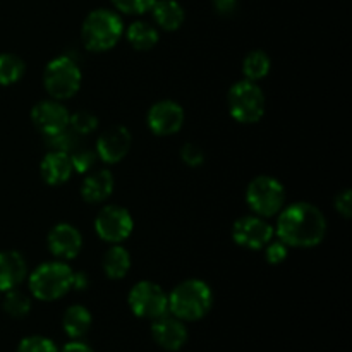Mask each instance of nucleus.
I'll list each match as a JSON object with an SVG mask.
<instances>
[{"label": "nucleus", "instance_id": "obj_21", "mask_svg": "<svg viewBox=\"0 0 352 352\" xmlns=\"http://www.w3.org/2000/svg\"><path fill=\"white\" fill-rule=\"evenodd\" d=\"M131 268L129 251L120 244H112L103 254V272L112 280H119L127 275Z\"/></svg>", "mask_w": 352, "mask_h": 352}, {"label": "nucleus", "instance_id": "obj_5", "mask_svg": "<svg viewBox=\"0 0 352 352\" xmlns=\"http://www.w3.org/2000/svg\"><path fill=\"white\" fill-rule=\"evenodd\" d=\"M81 69L67 55L55 57L45 67L43 85L54 100H67L81 88Z\"/></svg>", "mask_w": 352, "mask_h": 352}, {"label": "nucleus", "instance_id": "obj_13", "mask_svg": "<svg viewBox=\"0 0 352 352\" xmlns=\"http://www.w3.org/2000/svg\"><path fill=\"white\" fill-rule=\"evenodd\" d=\"M133 138L127 127L113 126L96 140V157L105 164H119L131 150Z\"/></svg>", "mask_w": 352, "mask_h": 352}, {"label": "nucleus", "instance_id": "obj_24", "mask_svg": "<svg viewBox=\"0 0 352 352\" xmlns=\"http://www.w3.org/2000/svg\"><path fill=\"white\" fill-rule=\"evenodd\" d=\"M26 71V64L16 54H0V86L16 85Z\"/></svg>", "mask_w": 352, "mask_h": 352}, {"label": "nucleus", "instance_id": "obj_29", "mask_svg": "<svg viewBox=\"0 0 352 352\" xmlns=\"http://www.w3.org/2000/svg\"><path fill=\"white\" fill-rule=\"evenodd\" d=\"M69 155H71V160H72V165H74V170L81 172V174H85V172H88L89 168L93 167V164H95V160L98 157H96V151H91V150H76V151H69Z\"/></svg>", "mask_w": 352, "mask_h": 352}, {"label": "nucleus", "instance_id": "obj_14", "mask_svg": "<svg viewBox=\"0 0 352 352\" xmlns=\"http://www.w3.org/2000/svg\"><path fill=\"white\" fill-rule=\"evenodd\" d=\"M82 248V236L71 223H57L48 234V250L60 261L72 260Z\"/></svg>", "mask_w": 352, "mask_h": 352}, {"label": "nucleus", "instance_id": "obj_33", "mask_svg": "<svg viewBox=\"0 0 352 352\" xmlns=\"http://www.w3.org/2000/svg\"><path fill=\"white\" fill-rule=\"evenodd\" d=\"M213 7L220 16H230L236 10L237 0H213Z\"/></svg>", "mask_w": 352, "mask_h": 352}, {"label": "nucleus", "instance_id": "obj_9", "mask_svg": "<svg viewBox=\"0 0 352 352\" xmlns=\"http://www.w3.org/2000/svg\"><path fill=\"white\" fill-rule=\"evenodd\" d=\"M134 222L124 206L107 205L95 219V230L102 241L109 244H120L131 236Z\"/></svg>", "mask_w": 352, "mask_h": 352}, {"label": "nucleus", "instance_id": "obj_15", "mask_svg": "<svg viewBox=\"0 0 352 352\" xmlns=\"http://www.w3.org/2000/svg\"><path fill=\"white\" fill-rule=\"evenodd\" d=\"M151 336L155 342L165 351H179L188 342V330L184 322L168 315L153 320Z\"/></svg>", "mask_w": 352, "mask_h": 352}, {"label": "nucleus", "instance_id": "obj_32", "mask_svg": "<svg viewBox=\"0 0 352 352\" xmlns=\"http://www.w3.org/2000/svg\"><path fill=\"white\" fill-rule=\"evenodd\" d=\"M336 210L344 217V219H349L352 213V196L349 189H344L342 192H339L336 198Z\"/></svg>", "mask_w": 352, "mask_h": 352}, {"label": "nucleus", "instance_id": "obj_1", "mask_svg": "<svg viewBox=\"0 0 352 352\" xmlns=\"http://www.w3.org/2000/svg\"><path fill=\"white\" fill-rule=\"evenodd\" d=\"M275 230L289 248H315L325 237L327 220L315 205L299 201L280 210Z\"/></svg>", "mask_w": 352, "mask_h": 352}, {"label": "nucleus", "instance_id": "obj_10", "mask_svg": "<svg viewBox=\"0 0 352 352\" xmlns=\"http://www.w3.org/2000/svg\"><path fill=\"white\" fill-rule=\"evenodd\" d=\"M275 229L260 215L241 217L232 226V239L237 246L246 250H263L274 239Z\"/></svg>", "mask_w": 352, "mask_h": 352}, {"label": "nucleus", "instance_id": "obj_17", "mask_svg": "<svg viewBox=\"0 0 352 352\" xmlns=\"http://www.w3.org/2000/svg\"><path fill=\"white\" fill-rule=\"evenodd\" d=\"M28 265L21 253L14 250L0 251V292L16 289L26 278Z\"/></svg>", "mask_w": 352, "mask_h": 352}, {"label": "nucleus", "instance_id": "obj_3", "mask_svg": "<svg viewBox=\"0 0 352 352\" xmlns=\"http://www.w3.org/2000/svg\"><path fill=\"white\" fill-rule=\"evenodd\" d=\"M124 24L119 14L110 9H96L86 16L81 26L82 45L89 52H107L119 43Z\"/></svg>", "mask_w": 352, "mask_h": 352}, {"label": "nucleus", "instance_id": "obj_4", "mask_svg": "<svg viewBox=\"0 0 352 352\" xmlns=\"http://www.w3.org/2000/svg\"><path fill=\"white\" fill-rule=\"evenodd\" d=\"M72 275L64 261H47L30 275V291L40 301H57L72 289Z\"/></svg>", "mask_w": 352, "mask_h": 352}, {"label": "nucleus", "instance_id": "obj_2", "mask_svg": "<svg viewBox=\"0 0 352 352\" xmlns=\"http://www.w3.org/2000/svg\"><path fill=\"white\" fill-rule=\"evenodd\" d=\"M213 305L212 289L206 282L189 278L168 294V311L182 322H198L208 315Z\"/></svg>", "mask_w": 352, "mask_h": 352}, {"label": "nucleus", "instance_id": "obj_35", "mask_svg": "<svg viewBox=\"0 0 352 352\" xmlns=\"http://www.w3.org/2000/svg\"><path fill=\"white\" fill-rule=\"evenodd\" d=\"M60 352H95V351H93L89 346H86L85 342L74 340V342H69Z\"/></svg>", "mask_w": 352, "mask_h": 352}, {"label": "nucleus", "instance_id": "obj_26", "mask_svg": "<svg viewBox=\"0 0 352 352\" xmlns=\"http://www.w3.org/2000/svg\"><path fill=\"white\" fill-rule=\"evenodd\" d=\"M98 127V119L88 110H79L69 116V131L79 134V136H88L95 133Z\"/></svg>", "mask_w": 352, "mask_h": 352}, {"label": "nucleus", "instance_id": "obj_31", "mask_svg": "<svg viewBox=\"0 0 352 352\" xmlns=\"http://www.w3.org/2000/svg\"><path fill=\"white\" fill-rule=\"evenodd\" d=\"M181 158L186 165L189 167H199L205 162V153L201 151V148H198L196 144H184L181 150Z\"/></svg>", "mask_w": 352, "mask_h": 352}, {"label": "nucleus", "instance_id": "obj_6", "mask_svg": "<svg viewBox=\"0 0 352 352\" xmlns=\"http://www.w3.org/2000/svg\"><path fill=\"white\" fill-rule=\"evenodd\" d=\"M248 206L263 219L280 213L285 203V189L280 181L270 175H258L248 184L246 189Z\"/></svg>", "mask_w": 352, "mask_h": 352}, {"label": "nucleus", "instance_id": "obj_8", "mask_svg": "<svg viewBox=\"0 0 352 352\" xmlns=\"http://www.w3.org/2000/svg\"><path fill=\"white\" fill-rule=\"evenodd\" d=\"M129 308L138 318L157 320L168 313V296L158 284L138 282L129 292Z\"/></svg>", "mask_w": 352, "mask_h": 352}, {"label": "nucleus", "instance_id": "obj_12", "mask_svg": "<svg viewBox=\"0 0 352 352\" xmlns=\"http://www.w3.org/2000/svg\"><path fill=\"white\" fill-rule=\"evenodd\" d=\"M146 122L151 133L157 136H170L181 131L184 124V110L177 102L162 100L148 110Z\"/></svg>", "mask_w": 352, "mask_h": 352}, {"label": "nucleus", "instance_id": "obj_20", "mask_svg": "<svg viewBox=\"0 0 352 352\" xmlns=\"http://www.w3.org/2000/svg\"><path fill=\"white\" fill-rule=\"evenodd\" d=\"M91 313L88 311V308L81 305H74L67 308V311L64 313V320H62L65 333L74 340L85 337L89 332V329H91Z\"/></svg>", "mask_w": 352, "mask_h": 352}, {"label": "nucleus", "instance_id": "obj_11", "mask_svg": "<svg viewBox=\"0 0 352 352\" xmlns=\"http://www.w3.org/2000/svg\"><path fill=\"white\" fill-rule=\"evenodd\" d=\"M69 116L71 113L58 100H43V102L36 103L31 110V120L45 138L67 131Z\"/></svg>", "mask_w": 352, "mask_h": 352}, {"label": "nucleus", "instance_id": "obj_18", "mask_svg": "<svg viewBox=\"0 0 352 352\" xmlns=\"http://www.w3.org/2000/svg\"><path fill=\"white\" fill-rule=\"evenodd\" d=\"M113 177L110 170H98L89 174L81 184V196L88 203H102L112 195Z\"/></svg>", "mask_w": 352, "mask_h": 352}, {"label": "nucleus", "instance_id": "obj_30", "mask_svg": "<svg viewBox=\"0 0 352 352\" xmlns=\"http://www.w3.org/2000/svg\"><path fill=\"white\" fill-rule=\"evenodd\" d=\"M263 250H265V256H267L268 263L278 265V263H282L285 258H287L289 246L278 239V241H270V243H268Z\"/></svg>", "mask_w": 352, "mask_h": 352}, {"label": "nucleus", "instance_id": "obj_27", "mask_svg": "<svg viewBox=\"0 0 352 352\" xmlns=\"http://www.w3.org/2000/svg\"><path fill=\"white\" fill-rule=\"evenodd\" d=\"M17 352H58V349L54 340L41 336H31L21 340Z\"/></svg>", "mask_w": 352, "mask_h": 352}, {"label": "nucleus", "instance_id": "obj_25", "mask_svg": "<svg viewBox=\"0 0 352 352\" xmlns=\"http://www.w3.org/2000/svg\"><path fill=\"white\" fill-rule=\"evenodd\" d=\"M2 306L3 311L12 316V318H24L31 311V298L17 287L10 289V291L6 292Z\"/></svg>", "mask_w": 352, "mask_h": 352}, {"label": "nucleus", "instance_id": "obj_19", "mask_svg": "<svg viewBox=\"0 0 352 352\" xmlns=\"http://www.w3.org/2000/svg\"><path fill=\"white\" fill-rule=\"evenodd\" d=\"M153 19L164 31H175L184 23V9L177 0H157L151 7Z\"/></svg>", "mask_w": 352, "mask_h": 352}, {"label": "nucleus", "instance_id": "obj_22", "mask_svg": "<svg viewBox=\"0 0 352 352\" xmlns=\"http://www.w3.org/2000/svg\"><path fill=\"white\" fill-rule=\"evenodd\" d=\"M126 38L131 43V47L136 50H150L158 43V30L150 23L144 21H134L126 30Z\"/></svg>", "mask_w": 352, "mask_h": 352}, {"label": "nucleus", "instance_id": "obj_16", "mask_svg": "<svg viewBox=\"0 0 352 352\" xmlns=\"http://www.w3.org/2000/svg\"><path fill=\"white\" fill-rule=\"evenodd\" d=\"M72 172H74V165H72L71 155L67 151L52 150L41 160V179L50 186H60L67 182L71 179Z\"/></svg>", "mask_w": 352, "mask_h": 352}, {"label": "nucleus", "instance_id": "obj_23", "mask_svg": "<svg viewBox=\"0 0 352 352\" xmlns=\"http://www.w3.org/2000/svg\"><path fill=\"white\" fill-rule=\"evenodd\" d=\"M272 67V60L268 57L267 52L263 50H253L244 57L243 62V72L246 76L248 81H260L263 79L265 76L270 72Z\"/></svg>", "mask_w": 352, "mask_h": 352}, {"label": "nucleus", "instance_id": "obj_7", "mask_svg": "<svg viewBox=\"0 0 352 352\" xmlns=\"http://www.w3.org/2000/svg\"><path fill=\"white\" fill-rule=\"evenodd\" d=\"M229 112L237 122L254 124L265 113V95L260 86L253 81H237L229 89Z\"/></svg>", "mask_w": 352, "mask_h": 352}, {"label": "nucleus", "instance_id": "obj_28", "mask_svg": "<svg viewBox=\"0 0 352 352\" xmlns=\"http://www.w3.org/2000/svg\"><path fill=\"white\" fill-rule=\"evenodd\" d=\"M155 2L157 0H112L113 7L117 10H120L124 14H136V16L151 10Z\"/></svg>", "mask_w": 352, "mask_h": 352}, {"label": "nucleus", "instance_id": "obj_34", "mask_svg": "<svg viewBox=\"0 0 352 352\" xmlns=\"http://www.w3.org/2000/svg\"><path fill=\"white\" fill-rule=\"evenodd\" d=\"M88 285V275L85 272H78V274L72 275V289H78V291H82Z\"/></svg>", "mask_w": 352, "mask_h": 352}]
</instances>
